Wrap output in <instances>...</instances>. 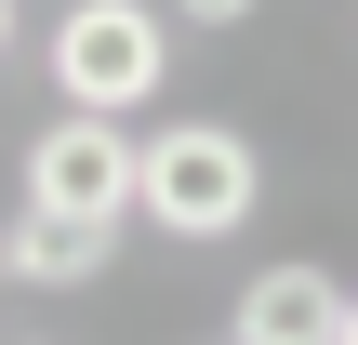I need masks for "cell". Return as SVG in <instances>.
I'll list each match as a JSON object with an SVG mask.
<instances>
[{
  "mask_svg": "<svg viewBox=\"0 0 358 345\" xmlns=\"http://www.w3.org/2000/svg\"><path fill=\"white\" fill-rule=\"evenodd\" d=\"M252 199H266V160H252V133H226V120H159V133L133 146V213L173 226V239H239Z\"/></svg>",
  "mask_w": 358,
  "mask_h": 345,
  "instance_id": "cell-1",
  "label": "cell"
},
{
  "mask_svg": "<svg viewBox=\"0 0 358 345\" xmlns=\"http://www.w3.org/2000/svg\"><path fill=\"white\" fill-rule=\"evenodd\" d=\"M0 53H13V0H0Z\"/></svg>",
  "mask_w": 358,
  "mask_h": 345,
  "instance_id": "cell-7",
  "label": "cell"
},
{
  "mask_svg": "<svg viewBox=\"0 0 358 345\" xmlns=\"http://www.w3.org/2000/svg\"><path fill=\"white\" fill-rule=\"evenodd\" d=\"M345 345H358V293H345Z\"/></svg>",
  "mask_w": 358,
  "mask_h": 345,
  "instance_id": "cell-8",
  "label": "cell"
},
{
  "mask_svg": "<svg viewBox=\"0 0 358 345\" xmlns=\"http://www.w3.org/2000/svg\"><path fill=\"white\" fill-rule=\"evenodd\" d=\"M173 13H186V27H252L266 0H173Z\"/></svg>",
  "mask_w": 358,
  "mask_h": 345,
  "instance_id": "cell-6",
  "label": "cell"
},
{
  "mask_svg": "<svg viewBox=\"0 0 358 345\" xmlns=\"http://www.w3.org/2000/svg\"><path fill=\"white\" fill-rule=\"evenodd\" d=\"M27 213H66V226H133V133L120 120H40L27 133Z\"/></svg>",
  "mask_w": 358,
  "mask_h": 345,
  "instance_id": "cell-3",
  "label": "cell"
},
{
  "mask_svg": "<svg viewBox=\"0 0 358 345\" xmlns=\"http://www.w3.org/2000/svg\"><path fill=\"white\" fill-rule=\"evenodd\" d=\"M106 253H120V226H66V213L0 226V279H27V293H80V279H106Z\"/></svg>",
  "mask_w": 358,
  "mask_h": 345,
  "instance_id": "cell-5",
  "label": "cell"
},
{
  "mask_svg": "<svg viewBox=\"0 0 358 345\" xmlns=\"http://www.w3.org/2000/svg\"><path fill=\"white\" fill-rule=\"evenodd\" d=\"M226 345H345V279H319V266L239 279V332Z\"/></svg>",
  "mask_w": 358,
  "mask_h": 345,
  "instance_id": "cell-4",
  "label": "cell"
},
{
  "mask_svg": "<svg viewBox=\"0 0 358 345\" xmlns=\"http://www.w3.org/2000/svg\"><path fill=\"white\" fill-rule=\"evenodd\" d=\"M159 80H173L159 0H66V13H53V93H66L80 120H133Z\"/></svg>",
  "mask_w": 358,
  "mask_h": 345,
  "instance_id": "cell-2",
  "label": "cell"
}]
</instances>
